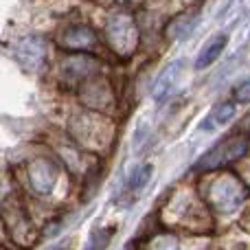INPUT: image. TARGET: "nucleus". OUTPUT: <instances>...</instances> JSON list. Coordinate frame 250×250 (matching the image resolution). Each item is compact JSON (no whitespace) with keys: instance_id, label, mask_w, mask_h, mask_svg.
<instances>
[{"instance_id":"obj_7","label":"nucleus","mask_w":250,"mask_h":250,"mask_svg":"<svg viewBox=\"0 0 250 250\" xmlns=\"http://www.w3.org/2000/svg\"><path fill=\"white\" fill-rule=\"evenodd\" d=\"M182 62L178 60V62H173V64H169L167 68L160 73V77H158V82H156V86H154V99L158 101H165L167 97H171L173 95V90L178 88V83H180V79H182Z\"/></svg>"},{"instance_id":"obj_2","label":"nucleus","mask_w":250,"mask_h":250,"mask_svg":"<svg viewBox=\"0 0 250 250\" xmlns=\"http://www.w3.org/2000/svg\"><path fill=\"white\" fill-rule=\"evenodd\" d=\"M248 198V189L235 176H224L213 180L208 189V200L215 204L217 211H233Z\"/></svg>"},{"instance_id":"obj_6","label":"nucleus","mask_w":250,"mask_h":250,"mask_svg":"<svg viewBox=\"0 0 250 250\" xmlns=\"http://www.w3.org/2000/svg\"><path fill=\"white\" fill-rule=\"evenodd\" d=\"M46 48L40 38H24L18 44V60L26 70H38L44 62Z\"/></svg>"},{"instance_id":"obj_12","label":"nucleus","mask_w":250,"mask_h":250,"mask_svg":"<svg viewBox=\"0 0 250 250\" xmlns=\"http://www.w3.org/2000/svg\"><path fill=\"white\" fill-rule=\"evenodd\" d=\"M233 117H235V105L233 104H222L213 110L211 117L207 119V123H202V127L207 129V132H211V127H215V125H226Z\"/></svg>"},{"instance_id":"obj_14","label":"nucleus","mask_w":250,"mask_h":250,"mask_svg":"<svg viewBox=\"0 0 250 250\" xmlns=\"http://www.w3.org/2000/svg\"><path fill=\"white\" fill-rule=\"evenodd\" d=\"M235 99H237L239 104H248L250 101V82H242L235 88Z\"/></svg>"},{"instance_id":"obj_11","label":"nucleus","mask_w":250,"mask_h":250,"mask_svg":"<svg viewBox=\"0 0 250 250\" xmlns=\"http://www.w3.org/2000/svg\"><path fill=\"white\" fill-rule=\"evenodd\" d=\"M149 178H151V165L149 163L136 167V169H134V173L129 176V180H127L125 195H127V198H136V195L141 193L143 189H145V185L149 182Z\"/></svg>"},{"instance_id":"obj_13","label":"nucleus","mask_w":250,"mask_h":250,"mask_svg":"<svg viewBox=\"0 0 250 250\" xmlns=\"http://www.w3.org/2000/svg\"><path fill=\"white\" fill-rule=\"evenodd\" d=\"M193 26H195V16H187L185 13L180 22H176L171 29H167V35H171V38H185Z\"/></svg>"},{"instance_id":"obj_3","label":"nucleus","mask_w":250,"mask_h":250,"mask_svg":"<svg viewBox=\"0 0 250 250\" xmlns=\"http://www.w3.org/2000/svg\"><path fill=\"white\" fill-rule=\"evenodd\" d=\"M248 145H250L248 138H244V136L226 138V141L217 143L211 151H207V154L198 160L195 167L208 171V169H217V167H222V165L235 163V160H239L248 151Z\"/></svg>"},{"instance_id":"obj_5","label":"nucleus","mask_w":250,"mask_h":250,"mask_svg":"<svg viewBox=\"0 0 250 250\" xmlns=\"http://www.w3.org/2000/svg\"><path fill=\"white\" fill-rule=\"evenodd\" d=\"M29 180L38 193H51L57 180V171L48 160H35L29 167Z\"/></svg>"},{"instance_id":"obj_8","label":"nucleus","mask_w":250,"mask_h":250,"mask_svg":"<svg viewBox=\"0 0 250 250\" xmlns=\"http://www.w3.org/2000/svg\"><path fill=\"white\" fill-rule=\"evenodd\" d=\"M97 44V35L88 26H70L62 33V46L75 48V51H83V48H92Z\"/></svg>"},{"instance_id":"obj_10","label":"nucleus","mask_w":250,"mask_h":250,"mask_svg":"<svg viewBox=\"0 0 250 250\" xmlns=\"http://www.w3.org/2000/svg\"><path fill=\"white\" fill-rule=\"evenodd\" d=\"M99 66L90 60V57H70L68 62L64 64V75L66 77H73V79H83V77H90Z\"/></svg>"},{"instance_id":"obj_1","label":"nucleus","mask_w":250,"mask_h":250,"mask_svg":"<svg viewBox=\"0 0 250 250\" xmlns=\"http://www.w3.org/2000/svg\"><path fill=\"white\" fill-rule=\"evenodd\" d=\"M105 35H108V44L112 46V51L123 57L134 53L138 44L136 24L127 13H117V16L110 18L108 26H105Z\"/></svg>"},{"instance_id":"obj_4","label":"nucleus","mask_w":250,"mask_h":250,"mask_svg":"<svg viewBox=\"0 0 250 250\" xmlns=\"http://www.w3.org/2000/svg\"><path fill=\"white\" fill-rule=\"evenodd\" d=\"M104 123L105 121L99 117H79L77 121H73V134L77 136L79 143L88 145L90 149H104L110 141V127L97 132V127Z\"/></svg>"},{"instance_id":"obj_9","label":"nucleus","mask_w":250,"mask_h":250,"mask_svg":"<svg viewBox=\"0 0 250 250\" xmlns=\"http://www.w3.org/2000/svg\"><path fill=\"white\" fill-rule=\"evenodd\" d=\"M226 42H229V38H226L224 33H217V35H213V38L208 40L207 44H204V48H202V51H200L198 60H195V68H198V70H202V68H207V66H211L213 62H215L217 57L222 55V51H224Z\"/></svg>"}]
</instances>
